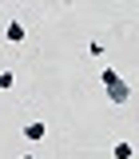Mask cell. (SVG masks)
Returning <instances> with one entry per match:
<instances>
[{
  "label": "cell",
  "instance_id": "cell-5",
  "mask_svg": "<svg viewBox=\"0 0 139 159\" xmlns=\"http://www.w3.org/2000/svg\"><path fill=\"white\" fill-rule=\"evenodd\" d=\"M12 84H16L12 72H0V92H12Z\"/></svg>",
  "mask_w": 139,
  "mask_h": 159
},
{
  "label": "cell",
  "instance_id": "cell-3",
  "mask_svg": "<svg viewBox=\"0 0 139 159\" xmlns=\"http://www.w3.org/2000/svg\"><path fill=\"white\" fill-rule=\"evenodd\" d=\"M24 36H28V32H24V24H20V20H8L4 40H8V44H24Z\"/></svg>",
  "mask_w": 139,
  "mask_h": 159
},
{
  "label": "cell",
  "instance_id": "cell-7",
  "mask_svg": "<svg viewBox=\"0 0 139 159\" xmlns=\"http://www.w3.org/2000/svg\"><path fill=\"white\" fill-rule=\"evenodd\" d=\"M135 155H139V147H135Z\"/></svg>",
  "mask_w": 139,
  "mask_h": 159
},
{
  "label": "cell",
  "instance_id": "cell-4",
  "mask_svg": "<svg viewBox=\"0 0 139 159\" xmlns=\"http://www.w3.org/2000/svg\"><path fill=\"white\" fill-rule=\"evenodd\" d=\"M111 159H135V143L115 139V143H111Z\"/></svg>",
  "mask_w": 139,
  "mask_h": 159
},
{
  "label": "cell",
  "instance_id": "cell-2",
  "mask_svg": "<svg viewBox=\"0 0 139 159\" xmlns=\"http://www.w3.org/2000/svg\"><path fill=\"white\" fill-rule=\"evenodd\" d=\"M44 135H48L44 119H28V123H24V139H28V143H44Z\"/></svg>",
  "mask_w": 139,
  "mask_h": 159
},
{
  "label": "cell",
  "instance_id": "cell-1",
  "mask_svg": "<svg viewBox=\"0 0 139 159\" xmlns=\"http://www.w3.org/2000/svg\"><path fill=\"white\" fill-rule=\"evenodd\" d=\"M99 84H103V92H107L111 103H127V99H131V88H127V80L119 76L115 68H103V72H99Z\"/></svg>",
  "mask_w": 139,
  "mask_h": 159
},
{
  "label": "cell",
  "instance_id": "cell-6",
  "mask_svg": "<svg viewBox=\"0 0 139 159\" xmlns=\"http://www.w3.org/2000/svg\"><path fill=\"white\" fill-rule=\"evenodd\" d=\"M24 159H32V155H24Z\"/></svg>",
  "mask_w": 139,
  "mask_h": 159
}]
</instances>
